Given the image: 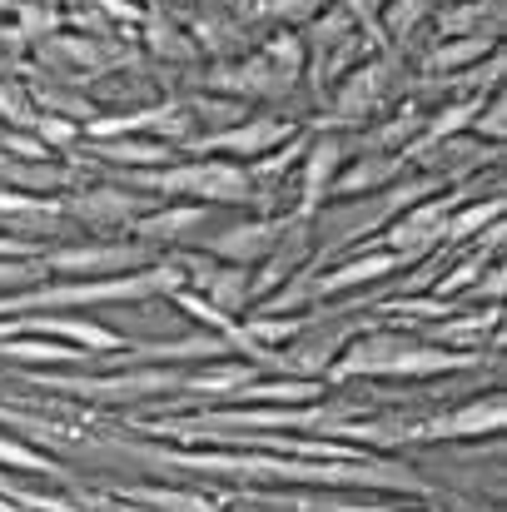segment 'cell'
Returning <instances> with one entry per match:
<instances>
[{
    "mask_svg": "<svg viewBox=\"0 0 507 512\" xmlns=\"http://www.w3.org/2000/svg\"><path fill=\"white\" fill-rule=\"evenodd\" d=\"M408 100V75H403V45H383L368 60H358L334 90H329V115L309 130H363L383 110Z\"/></svg>",
    "mask_w": 507,
    "mask_h": 512,
    "instance_id": "obj_2",
    "label": "cell"
},
{
    "mask_svg": "<svg viewBox=\"0 0 507 512\" xmlns=\"http://www.w3.org/2000/svg\"><path fill=\"white\" fill-rule=\"evenodd\" d=\"M324 5H329V0H249V5L239 0L234 15H239L244 25H254V20H274V25L289 30V25H309Z\"/></svg>",
    "mask_w": 507,
    "mask_h": 512,
    "instance_id": "obj_26",
    "label": "cell"
},
{
    "mask_svg": "<svg viewBox=\"0 0 507 512\" xmlns=\"http://www.w3.org/2000/svg\"><path fill=\"white\" fill-rule=\"evenodd\" d=\"M338 5H343V10H348V20H353V25H358V30L373 40V50H383L378 15H383V5H388V0H338Z\"/></svg>",
    "mask_w": 507,
    "mask_h": 512,
    "instance_id": "obj_37",
    "label": "cell"
},
{
    "mask_svg": "<svg viewBox=\"0 0 507 512\" xmlns=\"http://www.w3.org/2000/svg\"><path fill=\"white\" fill-rule=\"evenodd\" d=\"M348 155H353L348 135H338V130H309V150L299 160V204H294V214L314 219L329 204V184H334V174L343 170Z\"/></svg>",
    "mask_w": 507,
    "mask_h": 512,
    "instance_id": "obj_11",
    "label": "cell"
},
{
    "mask_svg": "<svg viewBox=\"0 0 507 512\" xmlns=\"http://www.w3.org/2000/svg\"><path fill=\"white\" fill-rule=\"evenodd\" d=\"M5 10H10V0H0V25H5Z\"/></svg>",
    "mask_w": 507,
    "mask_h": 512,
    "instance_id": "obj_40",
    "label": "cell"
},
{
    "mask_svg": "<svg viewBox=\"0 0 507 512\" xmlns=\"http://www.w3.org/2000/svg\"><path fill=\"white\" fill-rule=\"evenodd\" d=\"M408 269H413V259H403L393 249H358L338 264L314 269V304H338V299H348L358 289H373V284H383L393 274H408Z\"/></svg>",
    "mask_w": 507,
    "mask_h": 512,
    "instance_id": "obj_10",
    "label": "cell"
},
{
    "mask_svg": "<svg viewBox=\"0 0 507 512\" xmlns=\"http://www.w3.org/2000/svg\"><path fill=\"white\" fill-rule=\"evenodd\" d=\"M50 274L65 279H110V274H135L150 269L155 259H165L160 249L140 244V239H90V244H60V249H40Z\"/></svg>",
    "mask_w": 507,
    "mask_h": 512,
    "instance_id": "obj_4",
    "label": "cell"
},
{
    "mask_svg": "<svg viewBox=\"0 0 507 512\" xmlns=\"http://www.w3.org/2000/svg\"><path fill=\"white\" fill-rule=\"evenodd\" d=\"M428 343L438 348H453V353H503V304H488V309H458L448 314L443 324H428Z\"/></svg>",
    "mask_w": 507,
    "mask_h": 512,
    "instance_id": "obj_12",
    "label": "cell"
},
{
    "mask_svg": "<svg viewBox=\"0 0 507 512\" xmlns=\"http://www.w3.org/2000/svg\"><path fill=\"white\" fill-rule=\"evenodd\" d=\"M120 503L145 512H224L229 508V493L209 498L199 488H155V483H125V488H110Z\"/></svg>",
    "mask_w": 507,
    "mask_h": 512,
    "instance_id": "obj_16",
    "label": "cell"
},
{
    "mask_svg": "<svg viewBox=\"0 0 507 512\" xmlns=\"http://www.w3.org/2000/svg\"><path fill=\"white\" fill-rule=\"evenodd\" d=\"M145 50L160 55V60H199L194 35H184L169 15H150V20H145Z\"/></svg>",
    "mask_w": 507,
    "mask_h": 512,
    "instance_id": "obj_27",
    "label": "cell"
},
{
    "mask_svg": "<svg viewBox=\"0 0 507 512\" xmlns=\"http://www.w3.org/2000/svg\"><path fill=\"white\" fill-rule=\"evenodd\" d=\"M503 289H507V269L503 264H488L483 274H478V284L458 299V304H468V309H483V304H503Z\"/></svg>",
    "mask_w": 507,
    "mask_h": 512,
    "instance_id": "obj_35",
    "label": "cell"
},
{
    "mask_svg": "<svg viewBox=\"0 0 507 512\" xmlns=\"http://www.w3.org/2000/svg\"><path fill=\"white\" fill-rule=\"evenodd\" d=\"M423 120H428V105L423 100H398L393 110H388V120H378V125H363V135L358 140H348L353 150H363V155H403L418 135H423Z\"/></svg>",
    "mask_w": 507,
    "mask_h": 512,
    "instance_id": "obj_14",
    "label": "cell"
},
{
    "mask_svg": "<svg viewBox=\"0 0 507 512\" xmlns=\"http://www.w3.org/2000/svg\"><path fill=\"white\" fill-rule=\"evenodd\" d=\"M100 165H115V170H160V165H174L179 150L174 145H160L150 135H120V140H80Z\"/></svg>",
    "mask_w": 507,
    "mask_h": 512,
    "instance_id": "obj_17",
    "label": "cell"
},
{
    "mask_svg": "<svg viewBox=\"0 0 507 512\" xmlns=\"http://www.w3.org/2000/svg\"><path fill=\"white\" fill-rule=\"evenodd\" d=\"M0 512H20V508H10V503H5V498H0Z\"/></svg>",
    "mask_w": 507,
    "mask_h": 512,
    "instance_id": "obj_41",
    "label": "cell"
},
{
    "mask_svg": "<svg viewBox=\"0 0 507 512\" xmlns=\"http://www.w3.org/2000/svg\"><path fill=\"white\" fill-rule=\"evenodd\" d=\"M0 468L30 473V478H45V483H60L65 493L75 488V478L65 473V463L55 453H45V448H35V443H25L20 433H5V428H0Z\"/></svg>",
    "mask_w": 507,
    "mask_h": 512,
    "instance_id": "obj_20",
    "label": "cell"
},
{
    "mask_svg": "<svg viewBox=\"0 0 507 512\" xmlns=\"http://www.w3.org/2000/svg\"><path fill=\"white\" fill-rule=\"evenodd\" d=\"M50 155H60V150H75L80 145V125L75 120H65V115H35V130H30Z\"/></svg>",
    "mask_w": 507,
    "mask_h": 512,
    "instance_id": "obj_33",
    "label": "cell"
},
{
    "mask_svg": "<svg viewBox=\"0 0 507 512\" xmlns=\"http://www.w3.org/2000/svg\"><path fill=\"white\" fill-rule=\"evenodd\" d=\"M199 85L209 95H229L239 105H254V100H284L299 80H289L284 70H274L259 50H249V55H234V60H214L199 75Z\"/></svg>",
    "mask_w": 507,
    "mask_h": 512,
    "instance_id": "obj_8",
    "label": "cell"
},
{
    "mask_svg": "<svg viewBox=\"0 0 507 512\" xmlns=\"http://www.w3.org/2000/svg\"><path fill=\"white\" fill-rule=\"evenodd\" d=\"M259 55H264L274 70H284L289 80H299V75H304V65H309V50H304L299 30H279V35H269V40L259 45Z\"/></svg>",
    "mask_w": 507,
    "mask_h": 512,
    "instance_id": "obj_29",
    "label": "cell"
},
{
    "mask_svg": "<svg viewBox=\"0 0 507 512\" xmlns=\"http://www.w3.org/2000/svg\"><path fill=\"white\" fill-rule=\"evenodd\" d=\"M105 458H125L145 473H189V478H224V483H284V488H378V493H418L433 488L393 458H279V453H239V448H165V443H110Z\"/></svg>",
    "mask_w": 507,
    "mask_h": 512,
    "instance_id": "obj_1",
    "label": "cell"
},
{
    "mask_svg": "<svg viewBox=\"0 0 507 512\" xmlns=\"http://www.w3.org/2000/svg\"><path fill=\"white\" fill-rule=\"evenodd\" d=\"M438 5H448V0H388L383 15H378V35H383V45H408V35H413L423 20H433Z\"/></svg>",
    "mask_w": 507,
    "mask_h": 512,
    "instance_id": "obj_25",
    "label": "cell"
},
{
    "mask_svg": "<svg viewBox=\"0 0 507 512\" xmlns=\"http://www.w3.org/2000/svg\"><path fill=\"white\" fill-rule=\"evenodd\" d=\"M408 174L403 165V155H348L343 160V170L334 174V184H329V199H363V194H378V189H388V184H398Z\"/></svg>",
    "mask_w": 507,
    "mask_h": 512,
    "instance_id": "obj_15",
    "label": "cell"
},
{
    "mask_svg": "<svg viewBox=\"0 0 507 512\" xmlns=\"http://www.w3.org/2000/svg\"><path fill=\"white\" fill-rule=\"evenodd\" d=\"M299 130L284 120V115H244L239 125H229V130H214V135H194L189 145H179V160L184 155H224V160H234V165H249V160H259V155H269V150H279L284 140H294Z\"/></svg>",
    "mask_w": 507,
    "mask_h": 512,
    "instance_id": "obj_6",
    "label": "cell"
},
{
    "mask_svg": "<svg viewBox=\"0 0 507 512\" xmlns=\"http://www.w3.org/2000/svg\"><path fill=\"white\" fill-rule=\"evenodd\" d=\"M30 388H45V393H60V398H80V403H100V408H120V403H150L184 388V368H115V373H85V368H35V373H20Z\"/></svg>",
    "mask_w": 507,
    "mask_h": 512,
    "instance_id": "obj_3",
    "label": "cell"
},
{
    "mask_svg": "<svg viewBox=\"0 0 507 512\" xmlns=\"http://www.w3.org/2000/svg\"><path fill=\"white\" fill-rule=\"evenodd\" d=\"M45 279H50V269H45L40 254H30V259H0V294H20V289H35Z\"/></svg>",
    "mask_w": 507,
    "mask_h": 512,
    "instance_id": "obj_31",
    "label": "cell"
},
{
    "mask_svg": "<svg viewBox=\"0 0 507 512\" xmlns=\"http://www.w3.org/2000/svg\"><path fill=\"white\" fill-rule=\"evenodd\" d=\"M60 199V214H70L75 224L105 234V229H130L140 214H150L160 199L155 194H140V189H125V184H95V189H65L55 194Z\"/></svg>",
    "mask_w": 507,
    "mask_h": 512,
    "instance_id": "obj_7",
    "label": "cell"
},
{
    "mask_svg": "<svg viewBox=\"0 0 507 512\" xmlns=\"http://www.w3.org/2000/svg\"><path fill=\"white\" fill-rule=\"evenodd\" d=\"M209 224V204H189V199H174V204H155L150 214H140L135 224H130V234L140 239V244H150V249H179L189 234H199Z\"/></svg>",
    "mask_w": 507,
    "mask_h": 512,
    "instance_id": "obj_13",
    "label": "cell"
},
{
    "mask_svg": "<svg viewBox=\"0 0 507 512\" xmlns=\"http://www.w3.org/2000/svg\"><path fill=\"white\" fill-rule=\"evenodd\" d=\"M10 10H15V35H20L25 45H40V40H50L55 30H65L60 5H15V0H10Z\"/></svg>",
    "mask_w": 507,
    "mask_h": 512,
    "instance_id": "obj_28",
    "label": "cell"
},
{
    "mask_svg": "<svg viewBox=\"0 0 507 512\" xmlns=\"http://www.w3.org/2000/svg\"><path fill=\"white\" fill-rule=\"evenodd\" d=\"M507 423V398L488 393V398H468L458 408H438V413H418L408 423V443H463V438H498ZM403 443V448H408Z\"/></svg>",
    "mask_w": 507,
    "mask_h": 512,
    "instance_id": "obj_5",
    "label": "cell"
},
{
    "mask_svg": "<svg viewBox=\"0 0 507 512\" xmlns=\"http://www.w3.org/2000/svg\"><path fill=\"white\" fill-rule=\"evenodd\" d=\"M204 10H224V0H204Z\"/></svg>",
    "mask_w": 507,
    "mask_h": 512,
    "instance_id": "obj_39",
    "label": "cell"
},
{
    "mask_svg": "<svg viewBox=\"0 0 507 512\" xmlns=\"http://www.w3.org/2000/svg\"><path fill=\"white\" fill-rule=\"evenodd\" d=\"M35 100H30V85L20 80H0V130H35Z\"/></svg>",
    "mask_w": 507,
    "mask_h": 512,
    "instance_id": "obj_30",
    "label": "cell"
},
{
    "mask_svg": "<svg viewBox=\"0 0 507 512\" xmlns=\"http://www.w3.org/2000/svg\"><path fill=\"white\" fill-rule=\"evenodd\" d=\"M503 45V35L493 30H478V35H458V40H433V50L418 60V75L423 80H438V75H458L478 60H488L493 50Z\"/></svg>",
    "mask_w": 507,
    "mask_h": 512,
    "instance_id": "obj_18",
    "label": "cell"
},
{
    "mask_svg": "<svg viewBox=\"0 0 507 512\" xmlns=\"http://www.w3.org/2000/svg\"><path fill=\"white\" fill-rule=\"evenodd\" d=\"M358 25L348 20V10L338 5V0H329L309 25H299V40H304V50H309V60H319V55H329L334 45H343L348 35H353Z\"/></svg>",
    "mask_w": 507,
    "mask_h": 512,
    "instance_id": "obj_23",
    "label": "cell"
},
{
    "mask_svg": "<svg viewBox=\"0 0 507 512\" xmlns=\"http://www.w3.org/2000/svg\"><path fill=\"white\" fill-rule=\"evenodd\" d=\"M503 194H483V199H468V204H458L448 219H443V244H463V239H478L488 224H498L503 219Z\"/></svg>",
    "mask_w": 507,
    "mask_h": 512,
    "instance_id": "obj_22",
    "label": "cell"
},
{
    "mask_svg": "<svg viewBox=\"0 0 507 512\" xmlns=\"http://www.w3.org/2000/svg\"><path fill=\"white\" fill-rule=\"evenodd\" d=\"M249 30H254V25H244L229 5H224V10H199V15H194V45H199V55L209 50L214 60L249 55Z\"/></svg>",
    "mask_w": 507,
    "mask_h": 512,
    "instance_id": "obj_19",
    "label": "cell"
},
{
    "mask_svg": "<svg viewBox=\"0 0 507 512\" xmlns=\"http://www.w3.org/2000/svg\"><path fill=\"white\" fill-rule=\"evenodd\" d=\"M169 299H174V309H179V314L199 319L209 334H234V324H239V319H224V314H219L204 294H194V289H179V294H169Z\"/></svg>",
    "mask_w": 507,
    "mask_h": 512,
    "instance_id": "obj_32",
    "label": "cell"
},
{
    "mask_svg": "<svg viewBox=\"0 0 507 512\" xmlns=\"http://www.w3.org/2000/svg\"><path fill=\"white\" fill-rule=\"evenodd\" d=\"M0 150L10 155V160H30V165H40V160H55L30 130H0Z\"/></svg>",
    "mask_w": 507,
    "mask_h": 512,
    "instance_id": "obj_36",
    "label": "cell"
},
{
    "mask_svg": "<svg viewBox=\"0 0 507 512\" xmlns=\"http://www.w3.org/2000/svg\"><path fill=\"white\" fill-rule=\"evenodd\" d=\"M30 100H35L40 115H65V120H75L80 130L100 115L85 90H65V85H50V80H35V85H30Z\"/></svg>",
    "mask_w": 507,
    "mask_h": 512,
    "instance_id": "obj_24",
    "label": "cell"
},
{
    "mask_svg": "<svg viewBox=\"0 0 507 512\" xmlns=\"http://www.w3.org/2000/svg\"><path fill=\"white\" fill-rule=\"evenodd\" d=\"M15 5H60V0H15Z\"/></svg>",
    "mask_w": 507,
    "mask_h": 512,
    "instance_id": "obj_38",
    "label": "cell"
},
{
    "mask_svg": "<svg viewBox=\"0 0 507 512\" xmlns=\"http://www.w3.org/2000/svg\"><path fill=\"white\" fill-rule=\"evenodd\" d=\"M294 224H299L294 209H284V214H254V219H239V224L209 234V239H204V254L219 259V264H244V269H254V264H264V259L284 244V234H289Z\"/></svg>",
    "mask_w": 507,
    "mask_h": 512,
    "instance_id": "obj_9",
    "label": "cell"
},
{
    "mask_svg": "<svg viewBox=\"0 0 507 512\" xmlns=\"http://www.w3.org/2000/svg\"><path fill=\"white\" fill-rule=\"evenodd\" d=\"M468 135H473V140H483V145H498V150H503V135H507V105H503V95H488V100H483V110L473 115Z\"/></svg>",
    "mask_w": 507,
    "mask_h": 512,
    "instance_id": "obj_34",
    "label": "cell"
},
{
    "mask_svg": "<svg viewBox=\"0 0 507 512\" xmlns=\"http://www.w3.org/2000/svg\"><path fill=\"white\" fill-rule=\"evenodd\" d=\"M204 299H209L224 319H239V314L254 304V269H244V264H219L214 279L204 284Z\"/></svg>",
    "mask_w": 507,
    "mask_h": 512,
    "instance_id": "obj_21",
    "label": "cell"
}]
</instances>
